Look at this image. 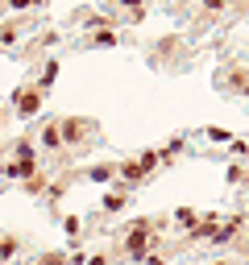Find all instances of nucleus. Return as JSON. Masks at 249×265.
Instances as JSON below:
<instances>
[{
  "mask_svg": "<svg viewBox=\"0 0 249 265\" xmlns=\"http://www.w3.org/2000/svg\"><path fill=\"white\" fill-rule=\"evenodd\" d=\"M204 5H208V9H220V5H225V0H204Z\"/></svg>",
  "mask_w": 249,
  "mask_h": 265,
  "instance_id": "obj_5",
  "label": "nucleus"
},
{
  "mask_svg": "<svg viewBox=\"0 0 249 265\" xmlns=\"http://www.w3.org/2000/svg\"><path fill=\"white\" fill-rule=\"evenodd\" d=\"M9 5H13V9H25V5H29V0H9Z\"/></svg>",
  "mask_w": 249,
  "mask_h": 265,
  "instance_id": "obj_6",
  "label": "nucleus"
},
{
  "mask_svg": "<svg viewBox=\"0 0 249 265\" xmlns=\"http://www.w3.org/2000/svg\"><path fill=\"white\" fill-rule=\"evenodd\" d=\"M141 249H145V228H137L129 236V253H141Z\"/></svg>",
  "mask_w": 249,
  "mask_h": 265,
  "instance_id": "obj_2",
  "label": "nucleus"
},
{
  "mask_svg": "<svg viewBox=\"0 0 249 265\" xmlns=\"http://www.w3.org/2000/svg\"><path fill=\"white\" fill-rule=\"evenodd\" d=\"M38 108H42L38 91H17V112H21V116H34Z\"/></svg>",
  "mask_w": 249,
  "mask_h": 265,
  "instance_id": "obj_1",
  "label": "nucleus"
},
{
  "mask_svg": "<svg viewBox=\"0 0 249 265\" xmlns=\"http://www.w3.org/2000/svg\"><path fill=\"white\" fill-rule=\"evenodd\" d=\"M42 141H46V145H58V141H62V132H58V124H50V128H46V137H42Z\"/></svg>",
  "mask_w": 249,
  "mask_h": 265,
  "instance_id": "obj_3",
  "label": "nucleus"
},
{
  "mask_svg": "<svg viewBox=\"0 0 249 265\" xmlns=\"http://www.w3.org/2000/svg\"><path fill=\"white\" fill-rule=\"evenodd\" d=\"M104 207H108V211H120V207H124V195H108Z\"/></svg>",
  "mask_w": 249,
  "mask_h": 265,
  "instance_id": "obj_4",
  "label": "nucleus"
}]
</instances>
